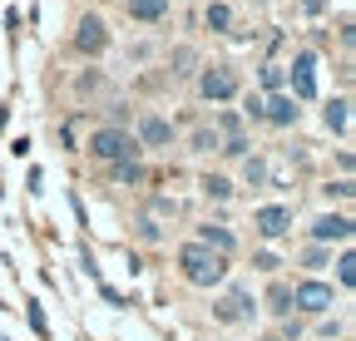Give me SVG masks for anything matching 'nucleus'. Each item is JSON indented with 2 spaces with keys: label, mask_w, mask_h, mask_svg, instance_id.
<instances>
[{
  "label": "nucleus",
  "mask_w": 356,
  "mask_h": 341,
  "mask_svg": "<svg viewBox=\"0 0 356 341\" xmlns=\"http://www.w3.org/2000/svg\"><path fill=\"white\" fill-rule=\"evenodd\" d=\"M248 149H252V144H248V139H243V134H233V139H228V149H222V153H233V158H243V153H248Z\"/></svg>",
  "instance_id": "b1692460"
},
{
  "label": "nucleus",
  "mask_w": 356,
  "mask_h": 341,
  "mask_svg": "<svg viewBox=\"0 0 356 341\" xmlns=\"http://www.w3.org/2000/svg\"><path fill=\"white\" fill-rule=\"evenodd\" d=\"M178 272H184V282H193V287H218L228 277V258H218V252H208L198 242H184L178 247Z\"/></svg>",
  "instance_id": "f257e3e1"
},
{
  "label": "nucleus",
  "mask_w": 356,
  "mask_h": 341,
  "mask_svg": "<svg viewBox=\"0 0 356 341\" xmlns=\"http://www.w3.org/2000/svg\"><path fill=\"white\" fill-rule=\"evenodd\" d=\"M233 25V10L228 6H208V30H228Z\"/></svg>",
  "instance_id": "a211bd4d"
},
{
  "label": "nucleus",
  "mask_w": 356,
  "mask_h": 341,
  "mask_svg": "<svg viewBox=\"0 0 356 341\" xmlns=\"http://www.w3.org/2000/svg\"><path fill=\"white\" fill-rule=\"evenodd\" d=\"M252 312H257V302H252V292H243V287H233L222 302L213 307V317L222 322V326H238V322H252Z\"/></svg>",
  "instance_id": "39448f33"
},
{
  "label": "nucleus",
  "mask_w": 356,
  "mask_h": 341,
  "mask_svg": "<svg viewBox=\"0 0 356 341\" xmlns=\"http://www.w3.org/2000/svg\"><path fill=\"white\" fill-rule=\"evenodd\" d=\"M262 84L277 94V90H282V65H267V69H262Z\"/></svg>",
  "instance_id": "4be33fe9"
},
{
  "label": "nucleus",
  "mask_w": 356,
  "mask_h": 341,
  "mask_svg": "<svg viewBox=\"0 0 356 341\" xmlns=\"http://www.w3.org/2000/svg\"><path fill=\"white\" fill-rule=\"evenodd\" d=\"M346 238H351V218H346V213H327V218L312 223V242H317V247H327V242H346Z\"/></svg>",
  "instance_id": "0eeeda50"
},
{
  "label": "nucleus",
  "mask_w": 356,
  "mask_h": 341,
  "mask_svg": "<svg viewBox=\"0 0 356 341\" xmlns=\"http://www.w3.org/2000/svg\"><path fill=\"white\" fill-rule=\"evenodd\" d=\"M346 109H351L346 99H332V104H327V129H337V134H346Z\"/></svg>",
  "instance_id": "2eb2a0df"
},
{
  "label": "nucleus",
  "mask_w": 356,
  "mask_h": 341,
  "mask_svg": "<svg viewBox=\"0 0 356 341\" xmlns=\"http://www.w3.org/2000/svg\"><path fill=\"white\" fill-rule=\"evenodd\" d=\"M139 144H149V149H163V144H173V124L163 119V114H144L139 119V134H134Z\"/></svg>",
  "instance_id": "9d476101"
},
{
  "label": "nucleus",
  "mask_w": 356,
  "mask_h": 341,
  "mask_svg": "<svg viewBox=\"0 0 356 341\" xmlns=\"http://www.w3.org/2000/svg\"><path fill=\"white\" fill-rule=\"evenodd\" d=\"M74 45H79L84 55H99V50L109 45V30H104V20H99V15H84V20H79V35H74Z\"/></svg>",
  "instance_id": "1a4fd4ad"
},
{
  "label": "nucleus",
  "mask_w": 356,
  "mask_h": 341,
  "mask_svg": "<svg viewBox=\"0 0 356 341\" xmlns=\"http://www.w3.org/2000/svg\"><path fill=\"white\" fill-rule=\"evenodd\" d=\"M193 149H198V153L218 149V129H198V134H193Z\"/></svg>",
  "instance_id": "412c9836"
},
{
  "label": "nucleus",
  "mask_w": 356,
  "mask_h": 341,
  "mask_svg": "<svg viewBox=\"0 0 356 341\" xmlns=\"http://www.w3.org/2000/svg\"><path fill=\"white\" fill-rule=\"evenodd\" d=\"M114 178H119V183H139V178H144L139 158H124V163H114Z\"/></svg>",
  "instance_id": "dca6fc26"
},
{
  "label": "nucleus",
  "mask_w": 356,
  "mask_h": 341,
  "mask_svg": "<svg viewBox=\"0 0 356 341\" xmlns=\"http://www.w3.org/2000/svg\"><path fill=\"white\" fill-rule=\"evenodd\" d=\"M312 65H317L312 55H297V60H292V90H297V99H312V94H317V74H312Z\"/></svg>",
  "instance_id": "9b49d317"
},
{
  "label": "nucleus",
  "mask_w": 356,
  "mask_h": 341,
  "mask_svg": "<svg viewBox=\"0 0 356 341\" xmlns=\"http://www.w3.org/2000/svg\"><path fill=\"white\" fill-rule=\"evenodd\" d=\"M173 65H178L173 74H193V50H178V55H173Z\"/></svg>",
  "instance_id": "5701e85b"
},
{
  "label": "nucleus",
  "mask_w": 356,
  "mask_h": 341,
  "mask_svg": "<svg viewBox=\"0 0 356 341\" xmlns=\"http://www.w3.org/2000/svg\"><path fill=\"white\" fill-rule=\"evenodd\" d=\"M262 119L277 124V129H287V124H297V104L287 94H273V99H262Z\"/></svg>",
  "instance_id": "f8f14e48"
},
{
  "label": "nucleus",
  "mask_w": 356,
  "mask_h": 341,
  "mask_svg": "<svg viewBox=\"0 0 356 341\" xmlns=\"http://www.w3.org/2000/svg\"><path fill=\"white\" fill-rule=\"evenodd\" d=\"M267 312H277V317H282V312H292V287H282V282H277L273 292H267Z\"/></svg>",
  "instance_id": "4468645a"
},
{
  "label": "nucleus",
  "mask_w": 356,
  "mask_h": 341,
  "mask_svg": "<svg viewBox=\"0 0 356 341\" xmlns=\"http://www.w3.org/2000/svg\"><path fill=\"white\" fill-rule=\"evenodd\" d=\"M243 174H248V183L257 188V183H267V163H262V158H248V168H243Z\"/></svg>",
  "instance_id": "6ab92c4d"
},
{
  "label": "nucleus",
  "mask_w": 356,
  "mask_h": 341,
  "mask_svg": "<svg viewBox=\"0 0 356 341\" xmlns=\"http://www.w3.org/2000/svg\"><path fill=\"white\" fill-rule=\"evenodd\" d=\"M168 10V0H129V15L134 20H159Z\"/></svg>",
  "instance_id": "ddd939ff"
},
{
  "label": "nucleus",
  "mask_w": 356,
  "mask_h": 341,
  "mask_svg": "<svg viewBox=\"0 0 356 341\" xmlns=\"http://www.w3.org/2000/svg\"><path fill=\"white\" fill-rule=\"evenodd\" d=\"M337 282H341V287L356 282V258H351V252H341V258H337Z\"/></svg>",
  "instance_id": "f3484780"
},
{
  "label": "nucleus",
  "mask_w": 356,
  "mask_h": 341,
  "mask_svg": "<svg viewBox=\"0 0 356 341\" xmlns=\"http://www.w3.org/2000/svg\"><path fill=\"white\" fill-rule=\"evenodd\" d=\"M252 228H257V238H282L287 228H292V208H282V203H267V208H257L252 213Z\"/></svg>",
  "instance_id": "423d86ee"
},
{
  "label": "nucleus",
  "mask_w": 356,
  "mask_h": 341,
  "mask_svg": "<svg viewBox=\"0 0 356 341\" xmlns=\"http://www.w3.org/2000/svg\"><path fill=\"white\" fill-rule=\"evenodd\" d=\"M203 193H208V198H233V183H228V178H208Z\"/></svg>",
  "instance_id": "aec40b11"
},
{
  "label": "nucleus",
  "mask_w": 356,
  "mask_h": 341,
  "mask_svg": "<svg viewBox=\"0 0 356 341\" xmlns=\"http://www.w3.org/2000/svg\"><path fill=\"white\" fill-rule=\"evenodd\" d=\"M193 242H198V247H208V252H218V258H233V247H238V238L222 228V223H203Z\"/></svg>",
  "instance_id": "6e6552de"
},
{
  "label": "nucleus",
  "mask_w": 356,
  "mask_h": 341,
  "mask_svg": "<svg viewBox=\"0 0 356 341\" xmlns=\"http://www.w3.org/2000/svg\"><path fill=\"white\" fill-rule=\"evenodd\" d=\"M292 307H297V312H307V317H322V312H332V307H337V292H332V282L307 277V282H297V287H292Z\"/></svg>",
  "instance_id": "7ed1b4c3"
},
{
  "label": "nucleus",
  "mask_w": 356,
  "mask_h": 341,
  "mask_svg": "<svg viewBox=\"0 0 356 341\" xmlns=\"http://www.w3.org/2000/svg\"><path fill=\"white\" fill-rule=\"evenodd\" d=\"M89 153H95L99 163H124V158L139 153V139H134L129 129H119V124H109V129L89 134Z\"/></svg>",
  "instance_id": "f03ea898"
},
{
  "label": "nucleus",
  "mask_w": 356,
  "mask_h": 341,
  "mask_svg": "<svg viewBox=\"0 0 356 341\" xmlns=\"http://www.w3.org/2000/svg\"><path fill=\"white\" fill-rule=\"evenodd\" d=\"M198 94L203 99H233L238 94V69H228V65H213V69H203L198 74Z\"/></svg>",
  "instance_id": "20e7f679"
}]
</instances>
